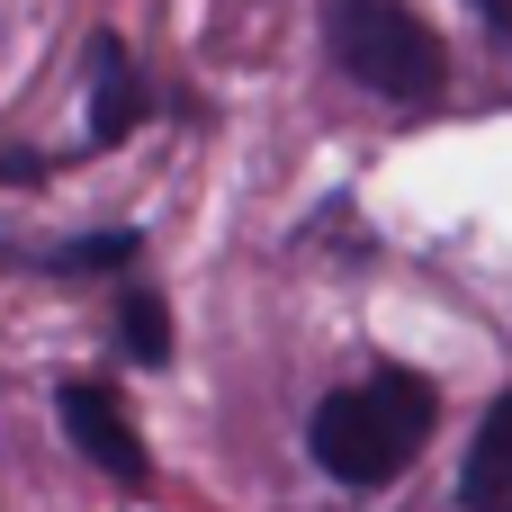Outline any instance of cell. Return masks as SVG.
<instances>
[{"mask_svg": "<svg viewBox=\"0 0 512 512\" xmlns=\"http://www.w3.org/2000/svg\"><path fill=\"white\" fill-rule=\"evenodd\" d=\"M117 342H126L135 369H162V360H171V306H162L153 288H126V297H117Z\"/></svg>", "mask_w": 512, "mask_h": 512, "instance_id": "cell-6", "label": "cell"}, {"mask_svg": "<svg viewBox=\"0 0 512 512\" xmlns=\"http://www.w3.org/2000/svg\"><path fill=\"white\" fill-rule=\"evenodd\" d=\"M45 171H54L45 153H0V180H45Z\"/></svg>", "mask_w": 512, "mask_h": 512, "instance_id": "cell-8", "label": "cell"}, {"mask_svg": "<svg viewBox=\"0 0 512 512\" xmlns=\"http://www.w3.org/2000/svg\"><path fill=\"white\" fill-rule=\"evenodd\" d=\"M54 414H63V441H72L99 477H117L126 495L153 486V450H144L135 414H126V396H117L108 378H63V387H54Z\"/></svg>", "mask_w": 512, "mask_h": 512, "instance_id": "cell-3", "label": "cell"}, {"mask_svg": "<svg viewBox=\"0 0 512 512\" xmlns=\"http://www.w3.org/2000/svg\"><path fill=\"white\" fill-rule=\"evenodd\" d=\"M477 18H486V27H495V36L512 45V0H477Z\"/></svg>", "mask_w": 512, "mask_h": 512, "instance_id": "cell-9", "label": "cell"}, {"mask_svg": "<svg viewBox=\"0 0 512 512\" xmlns=\"http://www.w3.org/2000/svg\"><path fill=\"white\" fill-rule=\"evenodd\" d=\"M144 117H153V90H144L126 36H90V135H81V144L108 153V144H126Z\"/></svg>", "mask_w": 512, "mask_h": 512, "instance_id": "cell-4", "label": "cell"}, {"mask_svg": "<svg viewBox=\"0 0 512 512\" xmlns=\"http://www.w3.org/2000/svg\"><path fill=\"white\" fill-rule=\"evenodd\" d=\"M459 504L468 512H512V387L486 405V423H477V441H468Z\"/></svg>", "mask_w": 512, "mask_h": 512, "instance_id": "cell-5", "label": "cell"}, {"mask_svg": "<svg viewBox=\"0 0 512 512\" xmlns=\"http://www.w3.org/2000/svg\"><path fill=\"white\" fill-rule=\"evenodd\" d=\"M135 252H144V234H90V243H63V252H45V270L81 279V270H126Z\"/></svg>", "mask_w": 512, "mask_h": 512, "instance_id": "cell-7", "label": "cell"}, {"mask_svg": "<svg viewBox=\"0 0 512 512\" xmlns=\"http://www.w3.org/2000/svg\"><path fill=\"white\" fill-rule=\"evenodd\" d=\"M432 432H441V396H432L423 369H369V378L333 387V396L315 405V423H306L315 468H324L333 486H360V495L396 486V477L432 450Z\"/></svg>", "mask_w": 512, "mask_h": 512, "instance_id": "cell-1", "label": "cell"}, {"mask_svg": "<svg viewBox=\"0 0 512 512\" xmlns=\"http://www.w3.org/2000/svg\"><path fill=\"white\" fill-rule=\"evenodd\" d=\"M324 45H333V63L360 90H378L396 108H423V99L450 90V45H441V27L414 0H333L324 9Z\"/></svg>", "mask_w": 512, "mask_h": 512, "instance_id": "cell-2", "label": "cell"}]
</instances>
